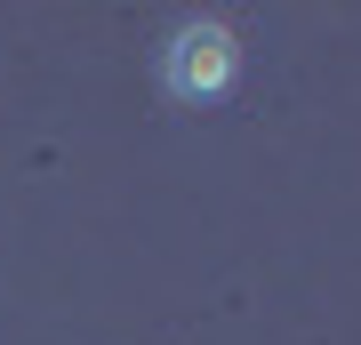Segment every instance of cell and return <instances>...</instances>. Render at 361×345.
<instances>
[{
  "mask_svg": "<svg viewBox=\"0 0 361 345\" xmlns=\"http://www.w3.org/2000/svg\"><path fill=\"white\" fill-rule=\"evenodd\" d=\"M233 73H241V40H233V25H217V16L177 25V32H169V49H161V89L177 97V104L225 97Z\"/></svg>",
  "mask_w": 361,
  "mask_h": 345,
  "instance_id": "obj_1",
  "label": "cell"
}]
</instances>
